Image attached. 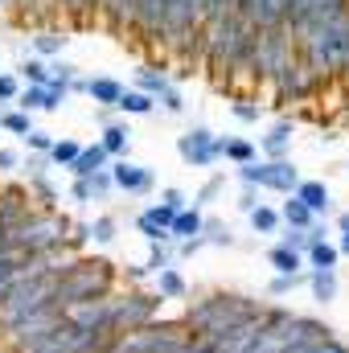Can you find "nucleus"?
<instances>
[{
  "instance_id": "a19ab883",
  "label": "nucleus",
  "mask_w": 349,
  "mask_h": 353,
  "mask_svg": "<svg viewBox=\"0 0 349 353\" xmlns=\"http://www.w3.org/2000/svg\"><path fill=\"white\" fill-rule=\"evenodd\" d=\"M74 74H79V66H70L66 58H54V62H50V79H58V83H70Z\"/></svg>"
},
{
  "instance_id": "c85d7f7f",
  "label": "nucleus",
  "mask_w": 349,
  "mask_h": 353,
  "mask_svg": "<svg viewBox=\"0 0 349 353\" xmlns=\"http://www.w3.org/2000/svg\"><path fill=\"white\" fill-rule=\"evenodd\" d=\"M169 87H173V79H169L165 70H157V66H144V70H140V87H136V90H144V94L161 99Z\"/></svg>"
},
{
  "instance_id": "aec40b11",
  "label": "nucleus",
  "mask_w": 349,
  "mask_h": 353,
  "mask_svg": "<svg viewBox=\"0 0 349 353\" xmlns=\"http://www.w3.org/2000/svg\"><path fill=\"white\" fill-rule=\"evenodd\" d=\"M308 288H312V300L317 304H333L341 283H337V271H308Z\"/></svg>"
},
{
  "instance_id": "1a4fd4ad",
  "label": "nucleus",
  "mask_w": 349,
  "mask_h": 353,
  "mask_svg": "<svg viewBox=\"0 0 349 353\" xmlns=\"http://www.w3.org/2000/svg\"><path fill=\"white\" fill-rule=\"evenodd\" d=\"M33 214H37V205H33V197H29L25 185H4V189H0V226H4V230H17V226L29 222Z\"/></svg>"
},
{
  "instance_id": "c9c22d12",
  "label": "nucleus",
  "mask_w": 349,
  "mask_h": 353,
  "mask_svg": "<svg viewBox=\"0 0 349 353\" xmlns=\"http://www.w3.org/2000/svg\"><path fill=\"white\" fill-rule=\"evenodd\" d=\"M279 247H288V251L304 255V251L312 247V239H308V230H283V234H279Z\"/></svg>"
},
{
  "instance_id": "f3484780",
  "label": "nucleus",
  "mask_w": 349,
  "mask_h": 353,
  "mask_svg": "<svg viewBox=\"0 0 349 353\" xmlns=\"http://www.w3.org/2000/svg\"><path fill=\"white\" fill-rule=\"evenodd\" d=\"M152 279H157V296H161V300H185V296H189V283H185V275H181L177 267L157 271Z\"/></svg>"
},
{
  "instance_id": "393cba45",
  "label": "nucleus",
  "mask_w": 349,
  "mask_h": 353,
  "mask_svg": "<svg viewBox=\"0 0 349 353\" xmlns=\"http://www.w3.org/2000/svg\"><path fill=\"white\" fill-rule=\"evenodd\" d=\"M79 152H83V144H79V140H70V136H58V140H54V148L46 152V161H50L54 169H70Z\"/></svg>"
},
{
  "instance_id": "ea45409f",
  "label": "nucleus",
  "mask_w": 349,
  "mask_h": 353,
  "mask_svg": "<svg viewBox=\"0 0 349 353\" xmlns=\"http://www.w3.org/2000/svg\"><path fill=\"white\" fill-rule=\"evenodd\" d=\"M222 185H226V176H222V173H218V176H210V181H206V185L197 189V197H189V201H193V205H206V201H210V197H214V193H218Z\"/></svg>"
},
{
  "instance_id": "39448f33",
  "label": "nucleus",
  "mask_w": 349,
  "mask_h": 353,
  "mask_svg": "<svg viewBox=\"0 0 349 353\" xmlns=\"http://www.w3.org/2000/svg\"><path fill=\"white\" fill-rule=\"evenodd\" d=\"M161 296H148V292H128V296H115L111 292V333H132V329H144L157 321L161 312Z\"/></svg>"
},
{
  "instance_id": "9d476101",
  "label": "nucleus",
  "mask_w": 349,
  "mask_h": 353,
  "mask_svg": "<svg viewBox=\"0 0 349 353\" xmlns=\"http://www.w3.org/2000/svg\"><path fill=\"white\" fill-rule=\"evenodd\" d=\"M292 136H296V119H275L271 132L263 136L255 148H259L263 161H288V152H292Z\"/></svg>"
},
{
  "instance_id": "72a5a7b5",
  "label": "nucleus",
  "mask_w": 349,
  "mask_h": 353,
  "mask_svg": "<svg viewBox=\"0 0 349 353\" xmlns=\"http://www.w3.org/2000/svg\"><path fill=\"white\" fill-rule=\"evenodd\" d=\"M54 140H58L54 132H46V128H33V132L25 136V148H29L33 157H46V152L54 148Z\"/></svg>"
},
{
  "instance_id": "20e7f679",
  "label": "nucleus",
  "mask_w": 349,
  "mask_h": 353,
  "mask_svg": "<svg viewBox=\"0 0 349 353\" xmlns=\"http://www.w3.org/2000/svg\"><path fill=\"white\" fill-rule=\"evenodd\" d=\"M235 176L243 181V185H251V189H267V193H292L304 176H300V169L292 165V161H251V165H239L235 169Z\"/></svg>"
},
{
  "instance_id": "423d86ee",
  "label": "nucleus",
  "mask_w": 349,
  "mask_h": 353,
  "mask_svg": "<svg viewBox=\"0 0 349 353\" xmlns=\"http://www.w3.org/2000/svg\"><path fill=\"white\" fill-rule=\"evenodd\" d=\"M177 157L189 169H214L222 161V148H218V136L210 128H189L185 136H177Z\"/></svg>"
},
{
  "instance_id": "79ce46f5",
  "label": "nucleus",
  "mask_w": 349,
  "mask_h": 353,
  "mask_svg": "<svg viewBox=\"0 0 349 353\" xmlns=\"http://www.w3.org/2000/svg\"><path fill=\"white\" fill-rule=\"evenodd\" d=\"M157 103H161L169 115H181V111H185V99H181V90H177V87H169L161 99H157Z\"/></svg>"
},
{
  "instance_id": "412c9836",
  "label": "nucleus",
  "mask_w": 349,
  "mask_h": 353,
  "mask_svg": "<svg viewBox=\"0 0 349 353\" xmlns=\"http://www.w3.org/2000/svg\"><path fill=\"white\" fill-rule=\"evenodd\" d=\"M279 222H283L288 230H312V226H317V218H312V214L292 197V193H288V201L279 205Z\"/></svg>"
},
{
  "instance_id": "a18cd8bd",
  "label": "nucleus",
  "mask_w": 349,
  "mask_h": 353,
  "mask_svg": "<svg viewBox=\"0 0 349 353\" xmlns=\"http://www.w3.org/2000/svg\"><path fill=\"white\" fill-rule=\"evenodd\" d=\"M70 197H74L79 205H87V201H94V193H90V181H74V185H70Z\"/></svg>"
},
{
  "instance_id": "6e6552de",
  "label": "nucleus",
  "mask_w": 349,
  "mask_h": 353,
  "mask_svg": "<svg viewBox=\"0 0 349 353\" xmlns=\"http://www.w3.org/2000/svg\"><path fill=\"white\" fill-rule=\"evenodd\" d=\"M317 83H321V79H317V74H312L300 58H296L288 70H279V74L271 79V87H275V99H279V103H288V99H292V103L308 99V94L317 90Z\"/></svg>"
},
{
  "instance_id": "f03ea898",
  "label": "nucleus",
  "mask_w": 349,
  "mask_h": 353,
  "mask_svg": "<svg viewBox=\"0 0 349 353\" xmlns=\"http://www.w3.org/2000/svg\"><path fill=\"white\" fill-rule=\"evenodd\" d=\"M115 279H119V271L107 259H66V267L54 279V304H58V312H66L74 304L103 300L115 292Z\"/></svg>"
},
{
  "instance_id": "09e8293b",
  "label": "nucleus",
  "mask_w": 349,
  "mask_h": 353,
  "mask_svg": "<svg viewBox=\"0 0 349 353\" xmlns=\"http://www.w3.org/2000/svg\"><path fill=\"white\" fill-rule=\"evenodd\" d=\"M87 74H74V79H70V94H87Z\"/></svg>"
},
{
  "instance_id": "cd10ccee",
  "label": "nucleus",
  "mask_w": 349,
  "mask_h": 353,
  "mask_svg": "<svg viewBox=\"0 0 349 353\" xmlns=\"http://www.w3.org/2000/svg\"><path fill=\"white\" fill-rule=\"evenodd\" d=\"M66 33H41V37H33V58H62V50H66Z\"/></svg>"
},
{
  "instance_id": "a211bd4d",
  "label": "nucleus",
  "mask_w": 349,
  "mask_h": 353,
  "mask_svg": "<svg viewBox=\"0 0 349 353\" xmlns=\"http://www.w3.org/2000/svg\"><path fill=\"white\" fill-rule=\"evenodd\" d=\"M17 79H21V87H46L50 83V62H41V58H21L17 62V70H12Z\"/></svg>"
},
{
  "instance_id": "a878e982",
  "label": "nucleus",
  "mask_w": 349,
  "mask_h": 353,
  "mask_svg": "<svg viewBox=\"0 0 349 353\" xmlns=\"http://www.w3.org/2000/svg\"><path fill=\"white\" fill-rule=\"evenodd\" d=\"M201 239H206V247H235V230H230V222H222V218H206Z\"/></svg>"
},
{
  "instance_id": "e433bc0d",
  "label": "nucleus",
  "mask_w": 349,
  "mask_h": 353,
  "mask_svg": "<svg viewBox=\"0 0 349 353\" xmlns=\"http://www.w3.org/2000/svg\"><path fill=\"white\" fill-rule=\"evenodd\" d=\"M90 181V193H94V201H103V197H111L115 193V185H111V173L107 169H99L94 176H87Z\"/></svg>"
},
{
  "instance_id": "4468645a",
  "label": "nucleus",
  "mask_w": 349,
  "mask_h": 353,
  "mask_svg": "<svg viewBox=\"0 0 349 353\" xmlns=\"http://www.w3.org/2000/svg\"><path fill=\"white\" fill-rule=\"evenodd\" d=\"M99 144H103V152H107L111 161H123V157L132 152V128H128V123H107L103 136H99Z\"/></svg>"
},
{
  "instance_id": "3c124183",
  "label": "nucleus",
  "mask_w": 349,
  "mask_h": 353,
  "mask_svg": "<svg viewBox=\"0 0 349 353\" xmlns=\"http://www.w3.org/2000/svg\"><path fill=\"white\" fill-rule=\"evenodd\" d=\"M346 230H349V210L346 214H337V234H346Z\"/></svg>"
},
{
  "instance_id": "b1692460",
  "label": "nucleus",
  "mask_w": 349,
  "mask_h": 353,
  "mask_svg": "<svg viewBox=\"0 0 349 353\" xmlns=\"http://www.w3.org/2000/svg\"><path fill=\"white\" fill-rule=\"evenodd\" d=\"M119 239V222L111 214H99L94 222H87V243H99V247H111Z\"/></svg>"
},
{
  "instance_id": "49530a36",
  "label": "nucleus",
  "mask_w": 349,
  "mask_h": 353,
  "mask_svg": "<svg viewBox=\"0 0 349 353\" xmlns=\"http://www.w3.org/2000/svg\"><path fill=\"white\" fill-rule=\"evenodd\" d=\"M197 251H206V239H189V243H177V255H181V259H193Z\"/></svg>"
},
{
  "instance_id": "bb28decb",
  "label": "nucleus",
  "mask_w": 349,
  "mask_h": 353,
  "mask_svg": "<svg viewBox=\"0 0 349 353\" xmlns=\"http://www.w3.org/2000/svg\"><path fill=\"white\" fill-rule=\"evenodd\" d=\"M247 218H251V230H255V234H279V226H283L275 205H255Z\"/></svg>"
},
{
  "instance_id": "c03bdc74",
  "label": "nucleus",
  "mask_w": 349,
  "mask_h": 353,
  "mask_svg": "<svg viewBox=\"0 0 349 353\" xmlns=\"http://www.w3.org/2000/svg\"><path fill=\"white\" fill-rule=\"evenodd\" d=\"M17 169H21V152L0 148V173H17Z\"/></svg>"
},
{
  "instance_id": "2eb2a0df",
  "label": "nucleus",
  "mask_w": 349,
  "mask_h": 353,
  "mask_svg": "<svg viewBox=\"0 0 349 353\" xmlns=\"http://www.w3.org/2000/svg\"><path fill=\"white\" fill-rule=\"evenodd\" d=\"M337 263H341V251H337L333 239L312 243V247L304 251V267H308V271H337Z\"/></svg>"
},
{
  "instance_id": "4be33fe9",
  "label": "nucleus",
  "mask_w": 349,
  "mask_h": 353,
  "mask_svg": "<svg viewBox=\"0 0 349 353\" xmlns=\"http://www.w3.org/2000/svg\"><path fill=\"white\" fill-rule=\"evenodd\" d=\"M111 111H123V115H152V111H157V99H152V94H144V90H128V87H123L119 103H115Z\"/></svg>"
},
{
  "instance_id": "9b49d317",
  "label": "nucleus",
  "mask_w": 349,
  "mask_h": 353,
  "mask_svg": "<svg viewBox=\"0 0 349 353\" xmlns=\"http://www.w3.org/2000/svg\"><path fill=\"white\" fill-rule=\"evenodd\" d=\"M292 197H296V201L317 218V222L333 210V193H329V185H325V181H300V185L292 189Z\"/></svg>"
},
{
  "instance_id": "de8ad7c7",
  "label": "nucleus",
  "mask_w": 349,
  "mask_h": 353,
  "mask_svg": "<svg viewBox=\"0 0 349 353\" xmlns=\"http://www.w3.org/2000/svg\"><path fill=\"white\" fill-rule=\"evenodd\" d=\"M123 279H128V283H144V279H152V275H148L144 263H140V267H128V271H123Z\"/></svg>"
},
{
  "instance_id": "8fccbe9b",
  "label": "nucleus",
  "mask_w": 349,
  "mask_h": 353,
  "mask_svg": "<svg viewBox=\"0 0 349 353\" xmlns=\"http://www.w3.org/2000/svg\"><path fill=\"white\" fill-rule=\"evenodd\" d=\"M337 251H341V259H349V230L337 239Z\"/></svg>"
},
{
  "instance_id": "37998d69",
  "label": "nucleus",
  "mask_w": 349,
  "mask_h": 353,
  "mask_svg": "<svg viewBox=\"0 0 349 353\" xmlns=\"http://www.w3.org/2000/svg\"><path fill=\"white\" fill-rule=\"evenodd\" d=\"M255 205H263V201H259V189H251V185H243V193H239V210H243V214H251Z\"/></svg>"
},
{
  "instance_id": "4c0bfd02",
  "label": "nucleus",
  "mask_w": 349,
  "mask_h": 353,
  "mask_svg": "<svg viewBox=\"0 0 349 353\" xmlns=\"http://www.w3.org/2000/svg\"><path fill=\"white\" fill-rule=\"evenodd\" d=\"M17 94H21V79L12 70H0V103H17Z\"/></svg>"
},
{
  "instance_id": "ddd939ff",
  "label": "nucleus",
  "mask_w": 349,
  "mask_h": 353,
  "mask_svg": "<svg viewBox=\"0 0 349 353\" xmlns=\"http://www.w3.org/2000/svg\"><path fill=\"white\" fill-rule=\"evenodd\" d=\"M111 165V157L103 152V144L94 140V144H83V152L74 157V165H70V176L74 181H87V176H94L99 169H107Z\"/></svg>"
},
{
  "instance_id": "7c9ffc66",
  "label": "nucleus",
  "mask_w": 349,
  "mask_h": 353,
  "mask_svg": "<svg viewBox=\"0 0 349 353\" xmlns=\"http://www.w3.org/2000/svg\"><path fill=\"white\" fill-rule=\"evenodd\" d=\"M300 283H308V267H304V271H296V275H271V283H267V296H271V300H279V296H292Z\"/></svg>"
},
{
  "instance_id": "2f4dec72",
  "label": "nucleus",
  "mask_w": 349,
  "mask_h": 353,
  "mask_svg": "<svg viewBox=\"0 0 349 353\" xmlns=\"http://www.w3.org/2000/svg\"><path fill=\"white\" fill-rule=\"evenodd\" d=\"M0 128L25 140V136L33 132V115H29V111H17V107H12V111H4V115H0Z\"/></svg>"
},
{
  "instance_id": "7ed1b4c3",
  "label": "nucleus",
  "mask_w": 349,
  "mask_h": 353,
  "mask_svg": "<svg viewBox=\"0 0 349 353\" xmlns=\"http://www.w3.org/2000/svg\"><path fill=\"white\" fill-rule=\"evenodd\" d=\"M70 218H62L58 210H37L29 222H21L12 234V255L29 259V255H58L70 247Z\"/></svg>"
},
{
  "instance_id": "0eeeda50",
  "label": "nucleus",
  "mask_w": 349,
  "mask_h": 353,
  "mask_svg": "<svg viewBox=\"0 0 349 353\" xmlns=\"http://www.w3.org/2000/svg\"><path fill=\"white\" fill-rule=\"evenodd\" d=\"M107 173H111L115 193H128V197H148L152 185H157V173H152L148 165H136V161H128V157H123V161H111Z\"/></svg>"
},
{
  "instance_id": "f8f14e48",
  "label": "nucleus",
  "mask_w": 349,
  "mask_h": 353,
  "mask_svg": "<svg viewBox=\"0 0 349 353\" xmlns=\"http://www.w3.org/2000/svg\"><path fill=\"white\" fill-rule=\"evenodd\" d=\"M201 226H206V214H201V205H185V210H177L173 222H169V239H173V243L201 239Z\"/></svg>"
},
{
  "instance_id": "58836bf2",
  "label": "nucleus",
  "mask_w": 349,
  "mask_h": 353,
  "mask_svg": "<svg viewBox=\"0 0 349 353\" xmlns=\"http://www.w3.org/2000/svg\"><path fill=\"white\" fill-rule=\"evenodd\" d=\"M161 205H169V210H185V205H193V201H189V193H185V189H177V185H169V189H161Z\"/></svg>"
},
{
  "instance_id": "5701e85b",
  "label": "nucleus",
  "mask_w": 349,
  "mask_h": 353,
  "mask_svg": "<svg viewBox=\"0 0 349 353\" xmlns=\"http://www.w3.org/2000/svg\"><path fill=\"white\" fill-rule=\"evenodd\" d=\"M267 267L275 271V275H296V271H304V255H296V251H288V247H271L267 251Z\"/></svg>"
},
{
  "instance_id": "f257e3e1",
  "label": "nucleus",
  "mask_w": 349,
  "mask_h": 353,
  "mask_svg": "<svg viewBox=\"0 0 349 353\" xmlns=\"http://www.w3.org/2000/svg\"><path fill=\"white\" fill-rule=\"evenodd\" d=\"M263 321V304L239 292H214L197 304H189L185 325L193 329L189 337L201 341H222V345H239L247 337V329H255Z\"/></svg>"
},
{
  "instance_id": "c756f323",
  "label": "nucleus",
  "mask_w": 349,
  "mask_h": 353,
  "mask_svg": "<svg viewBox=\"0 0 349 353\" xmlns=\"http://www.w3.org/2000/svg\"><path fill=\"white\" fill-rule=\"evenodd\" d=\"M173 255H177V243H148V263H144V271L157 275V271L173 267Z\"/></svg>"
},
{
  "instance_id": "473e14b6",
  "label": "nucleus",
  "mask_w": 349,
  "mask_h": 353,
  "mask_svg": "<svg viewBox=\"0 0 349 353\" xmlns=\"http://www.w3.org/2000/svg\"><path fill=\"white\" fill-rule=\"evenodd\" d=\"M21 275V255H0V300L8 296V288L17 283Z\"/></svg>"
},
{
  "instance_id": "6ab92c4d",
  "label": "nucleus",
  "mask_w": 349,
  "mask_h": 353,
  "mask_svg": "<svg viewBox=\"0 0 349 353\" xmlns=\"http://www.w3.org/2000/svg\"><path fill=\"white\" fill-rule=\"evenodd\" d=\"M218 148H222V161H230L235 169L259 161V148H255L251 140H226V136H218Z\"/></svg>"
},
{
  "instance_id": "dca6fc26",
  "label": "nucleus",
  "mask_w": 349,
  "mask_h": 353,
  "mask_svg": "<svg viewBox=\"0 0 349 353\" xmlns=\"http://www.w3.org/2000/svg\"><path fill=\"white\" fill-rule=\"evenodd\" d=\"M119 94H123V83L111 79V74H99V79H90L87 83V99L94 103V107H115Z\"/></svg>"
},
{
  "instance_id": "f704fd0d",
  "label": "nucleus",
  "mask_w": 349,
  "mask_h": 353,
  "mask_svg": "<svg viewBox=\"0 0 349 353\" xmlns=\"http://www.w3.org/2000/svg\"><path fill=\"white\" fill-rule=\"evenodd\" d=\"M230 111H235V119H243V123H259V115H263V107L255 99H235Z\"/></svg>"
}]
</instances>
